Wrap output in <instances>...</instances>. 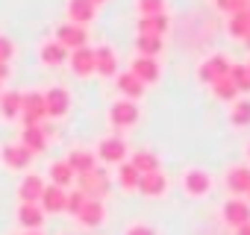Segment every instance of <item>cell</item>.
Segmentation results:
<instances>
[{"mask_svg": "<svg viewBox=\"0 0 250 235\" xmlns=\"http://www.w3.org/2000/svg\"><path fill=\"white\" fill-rule=\"evenodd\" d=\"M77 182H80L77 191H83L88 200H103V197L109 194V176H106L103 168H94V171H88V174H80Z\"/></svg>", "mask_w": 250, "mask_h": 235, "instance_id": "cell-1", "label": "cell"}, {"mask_svg": "<svg viewBox=\"0 0 250 235\" xmlns=\"http://www.w3.org/2000/svg\"><path fill=\"white\" fill-rule=\"evenodd\" d=\"M21 118H24V127H36L47 118V109H44V94L42 91H24V100H21Z\"/></svg>", "mask_w": 250, "mask_h": 235, "instance_id": "cell-2", "label": "cell"}, {"mask_svg": "<svg viewBox=\"0 0 250 235\" xmlns=\"http://www.w3.org/2000/svg\"><path fill=\"white\" fill-rule=\"evenodd\" d=\"M229 65H232V62H229L227 56L215 53V56H209V59H203V62H200L197 77H200V82L212 85V82H218L221 77H227V74H229Z\"/></svg>", "mask_w": 250, "mask_h": 235, "instance_id": "cell-3", "label": "cell"}, {"mask_svg": "<svg viewBox=\"0 0 250 235\" xmlns=\"http://www.w3.org/2000/svg\"><path fill=\"white\" fill-rule=\"evenodd\" d=\"M109 121H112V127H118V130L133 127V124L139 121V106H136V100H118V103H112Z\"/></svg>", "mask_w": 250, "mask_h": 235, "instance_id": "cell-4", "label": "cell"}, {"mask_svg": "<svg viewBox=\"0 0 250 235\" xmlns=\"http://www.w3.org/2000/svg\"><path fill=\"white\" fill-rule=\"evenodd\" d=\"M97 159H103L106 165H121L127 159V141L112 136V138H103L100 147H97Z\"/></svg>", "mask_w": 250, "mask_h": 235, "instance_id": "cell-5", "label": "cell"}, {"mask_svg": "<svg viewBox=\"0 0 250 235\" xmlns=\"http://www.w3.org/2000/svg\"><path fill=\"white\" fill-rule=\"evenodd\" d=\"M183 188H186L188 197H203L212 188V176L206 171H200V168H191V171L183 174Z\"/></svg>", "mask_w": 250, "mask_h": 235, "instance_id": "cell-6", "label": "cell"}, {"mask_svg": "<svg viewBox=\"0 0 250 235\" xmlns=\"http://www.w3.org/2000/svg\"><path fill=\"white\" fill-rule=\"evenodd\" d=\"M56 41H59L65 50H77V47H85L88 33H85V27H77V24H62V27L56 30Z\"/></svg>", "mask_w": 250, "mask_h": 235, "instance_id": "cell-7", "label": "cell"}, {"mask_svg": "<svg viewBox=\"0 0 250 235\" xmlns=\"http://www.w3.org/2000/svg\"><path fill=\"white\" fill-rule=\"evenodd\" d=\"M44 109H47V118H62V115H68V109H71V94L65 91V88H50V91H44Z\"/></svg>", "mask_w": 250, "mask_h": 235, "instance_id": "cell-8", "label": "cell"}, {"mask_svg": "<svg viewBox=\"0 0 250 235\" xmlns=\"http://www.w3.org/2000/svg\"><path fill=\"white\" fill-rule=\"evenodd\" d=\"M136 191H142L145 197H162L168 191V176L162 171H153V174H142L139 176V185Z\"/></svg>", "mask_w": 250, "mask_h": 235, "instance_id": "cell-9", "label": "cell"}, {"mask_svg": "<svg viewBox=\"0 0 250 235\" xmlns=\"http://www.w3.org/2000/svg\"><path fill=\"white\" fill-rule=\"evenodd\" d=\"M221 215H224L227 226H232V229H235V226H241V223H247V220H250V206H247V200L232 197V200H227V203H224Z\"/></svg>", "mask_w": 250, "mask_h": 235, "instance_id": "cell-10", "label": "cell"}, {"mask_svg": "<svg viewBox=\"0 0 250 235\" xmlns=\"http://www.w3.org/2000/svg\"><path fill=\"white\" fill-rule=\"evenodd\" d=\"M94 74H100V77H115L118 74V56H115V50L112 47H97L94 50Z\"/></svg>", "mask_w": 250, "mask_h": 235, "instance_id": "cell-11", "label": "cell"}, {"mask_svg": "<svg viewBox=\"0 0 250 235\" xmlns=\"http://www.w3.org/2000/svg\"><path fill=\"white\" fill-rule=\"evenodd\" d=\"M171 30V18L162 12V15H147V18H139V36H165Z\"/></svg>", "mask_w": 250, "mask_h": 235, "instance_id": "cell-12", "label": "cell"}, {"mask_svg": "<svg viewBox=\"0 0 250 235\" xmlns=\"http://www.w3.org/2000/svg\"><path fill=\"white\" fill-rule=\"evenodd\" d=\"M71 68H74L77 77H88V74H94V50H91L88 44L71 50Z\"/></svg>", "mask_w": 250, "mask_h": 235, "instance_id": "cell-13", "label": "cell"}, {"mask_svg": "<svg viewBox=\"0 0 250 235\" xmlns=\"http://www.w3.org/2000/svg\"><path fill=\"white\" fill-rule=\"evenodd\" d=\"M18 220H21V226H27V232H39V226H44V212L39 203H21Z\"/></svg>", "mask_w": 250, "mask_h": 235, "instance_id": "cell-14", "label": "cell"}, {"mask_svg": "<svg viewBox=\"0 0 250 235\" xmlns=\"http://www.w3.org/2000/svg\"><path fill=\"white\" fill-rule=\"evenodd\" d=\"M130 74L139 77L145 85H147V82H156V79H159V62H156V59H147V56H136Z\"/></svg>", "mask_w": 250, "mask_h": 235, "instance_id": "cell-15", "label": "cell"}, {"mask_svg": "<svg viewBox=\"0 0 250 235\" xmlns=\"http://www.w3.org/2000/svg\"><path fill=\"white\" fill-rule=\"evenodd\" d=\"M65 188H59V185H44V191H42V197H39V203H42V212H65Z\"/></svg>", "mask_w": 250, "mask_h": 235, "instance_id": "cell-16", "label": "cell"}, {"mask_svg": "<svg viewBox=\"0 0 250 235\" xmlns=\"http://www.w3.org/2000/svg\"><path fill=\"white\" fill-rule=\"evenodd\" d=\"M68 18L77 27H85L88 21H94V3L91 0H71L68 3Z\"/></svg>", "mask_w": 250, "mask_h": 235, "instance_id": "cell-17", "label": "cell"}, {"mask_svg": "<svg viewBox=\"0 0 250 235\" xmlns=\"http://www.w3.org/2000/svg\"><path fill=\"white\" fill-rule=\"evenodd\" d=\"M21 141H24V147L36 156V153H42V150L47 147V133H44V127H42V124H36V127H24Z\"/></svg>", "mask_w": 250, "mask_h": 235, "instance_id": "cell-18", "label": "cell"}, {"mask_svg": "<svg viewBox=\"0 0 250 235\" xmlns=\"http://www.w3.org/2000/svg\"><path fill=\"white\" fill-rule=\"evenodd\" d=\"M65 162L71 165V171H74L77 176H80V174H88V171L97 168V156H94L91 150H71Z\"/></svg>", "mask_w": 250, "mask_h": 235, "instance_id": "cell-19", "label": "cell"}, {"mask_svg": "<svg viewBox=\"0 0 250 235\" xmlns=\"http://www.w3.org/2000/svg\"><path fill=\"white\" fill-rule=\"evenodd\" d=\"M0 156H3V162H6L9 168H27V165L33 162V153H30L24 144H9V147L0 150Z\"/></svg>", "mask_w": 250, "mask_h": 235, "instance_id": "cell-20", "label": "cell"}, {"mask_svg": "<svg viewBox=\"0 0 250 235\" xmlns=\"http://www.w3.org/2000/svg\"><path fill=\"white\" fill-rule=\"evenodd\" d=\"M42 191H44V179H42V176H24L21 185H18V197H21V203H39Z\"/></svg>", "mask_w": 250, "mask_h": 235, "instance_id": "cell-21", "label": "cell"}, {"mask_svg": "<svg viewBox=\"0 0 250 235\" xmlns=\"http://www.w3.org/2000/svg\"><path fill=\"white\" fill-rule=\"evenodd\" d=\"M77 217L83 220V226H100V223H103V217H106V209H103V203H100V200H85Z\"/></svg>", "mask_w": 250, "mask_h": 235, "instance_id": "cell-22", "label": "cell"}, {"mask_svg": "<svg viewBox=\"0 0 250 235\" xmlns=\"http://www.w3.org/2000/svg\"><path fill=\"white\" fill-rule=\"evenodd\" d=\"M227 188L232 191V197L247 194V188H250V168H229L227 171Z\"/></svg>", "mask_w": 250, "mask_h": 235, "instance_id": "cell-23", "label": "cell"}, {"mask_svg": "<svg viewBox=\"0 0 250 235\" xmlns=\"http://www.w3.org/2000/svg\"><path fill=\"white\" fill-rule=\"evenodd\" d=\"M118 88H121V94H127V100H139L145 94V82L139 77H133L130 71L118 74Z\"/></svg>", "mask_w": 250, "mask_h": 235, "instance_id": "cell-24", "label": "cell"}, {"mask_svg": "<svg viewBox=\"0 0 250 235\" xmlns=\"http://www.w3.org/2000/svg\"><path fill=\"white\" fill-rule=\"evenodd\" d=\"M21 100H24V91H3L0 94V115L3 118H21Z\"/></svg>", "mask_w": 250, "mask_h": 235, "instance_id": "cell-25", "label": "cell"}, {"mask_svg": "<svg viewBox=\"0 0 250 235\" xmlns=\"http://www.w3.org/2000/svg\"><path fill=\"white\" fill-rule=\"evenodd\" d=\"M227 30H229V36L232 39H247V33H250V12L247 9H241V12H235V15H229V21H227Z\"/></svg>", "mask_w": 250, "mask_h": 235, "instance_id": "cell-26", "label": "cell"}, {"mask_svg": "<svg viewBox=\"0 0 250 235\" xmlns=\"http://www.w3.org/2000/svg\"><path fill=\"white\" fill-rule=\"evenodd\" d=\"M162 47H165V41H162L159 36H139V39H136V50H139V56L156 59V56L162 53Z\"/></svg>", "mask_w": 250, "mask_h": 235, "instance_id": "cell-27", "label": "cell"}, {"mask_svg": "<svg viewBox=\"0 0 250 235\" xmlns=\"http://www.w3.org/2000/svg\"><path fill=\"white\" fill-rule=\"evenodd\" d=\"M130 165H133L139 174H153V171H159V156L150 153V150H139V153H133Z\"/></svg>", "mask_w": 250, "mask_h": 235, "instance_id": "cell-28", "label": "cell"}, {"mask_svg": "<svg viewBox=\"0 0 250 235\" xmlns=\"http://www.w3.org/2000/svg\"><path fill=\"white\" fill-rule=\"evenodd\" d=\"M42 62L44 65H62V62H68V50L59 44V41H47L44 47H42Z\"/></svg>", "mask_w": 250, "mask_h": 235, "instance_id": "cell-29", "label": "cell"}, {"mask_svg": "<svg viewBox=\"0 0 250 235\" xmlns=\"http://www.w3.org/2000/svg\"><path fill=\"white\" fill-rule=\"evenodd\" d=\"M50 179H53V185L65 188V185H71V182L77 179V174L71 171L68 162H53V165H50Z\"/></svg>", "mask_w": 250, "mask_h": 235, "instance_id": "cell-30", "label": "cell"}, {"mask_svg": "<svg viewBox=\"0 0 250 235\" xmlns=\"http://www.w3.org/2000/svg\"><path fill=\"white\" fill-rule=\"evenodd\" d=\"M212 94L218 100H224V103H235L238 100V88L229 82V77H221L218 82H212Z\"/></svg>", "mask_w": 250, "mask_h": 235, "instance_id": "cell-31", "label": "cell"}, {"mask_svg": "<svg viewBox=\"0 0 250 235\" xmlns=\"http://www.w3.org/2000/svg\"><path fill=\"white\" fill-rule=\"evenodd\" d=\"M229 82L238 88V94H247L250 91V74H247V65H229Z\"/></svg>", "mask_w": 250, "mask_h": 235, "instance_id": "cell-32", "label": "cell"}, {"mask_svg": "<svg viewBox=\"0 0 250 235\" xmlns=\"http://www.w3.org/2000/svg\"><path fill=\"white\" fill-rule=\"evenodd\" d=\"M229 121L235 127H250V100H235L232 103V112H229Z\"/></svg>", "mask_w": 250, "mask_h": 235, "instance_id": "cell-33", "label": "cell"}, {"mask_svg": "<svg viewBox=\"0 0 250 235\" xmlns=\"http://www.w3.org/2000/svg\"><path fill=\"white\" fill-rule=\"evenodd\" d=\"M139 176H142V174H139V171H136V168H133L130 162H121V171H118V179H121V185H124V188H127V191H133V188L139 185Z\"/></svg>", "mask_w": 250, "mask_h": 235, "instance_id": "cell-34", "label": "cell"}, {"mask_svg": "<svg viewBox=\"0 0 250 235\" xmlns=\"http://www.w3.org/2000/svg\"><path fill=\"white\" fill-rule=\"evenodd\" d=\"M165 12V0H139V15L147 18V15H162Z\"/></svg>", "mask_w": 250, "mask_h": 235, "instance_id": "cell-35", "label": "cell"}, {"mask_svg": "<svg viewBox=\"0 0 250 235\" xmlns=\"http://www.w3.org/2000/svg\"><path fill=\"white\" fill-rule=\"evenodd\" d=\"M88 197L83 194V191H71L68 197H65V212H71V215H80V209H83V203H85Z\"/></svg>", "mask_w": 250, "mask_h": 235, "instance_id": "cell-36", "label": "cell"}, {"mask_svg": "<svg viewBox=\"0 0 250 235\" xmlns=\"http://www.w3.org/2000/svg\"><path fill=\"white\" fill-rule=\"evenodd\" d=\"M215 3H218V9H221V12H227V15H235V12L247 9V3H250V0H215Z\"/></svg>", "mask_w": 250, "mask_h": 235, "instance_id": "cell-37", "label": "cell"}, {"mask_svg": "<svg viewBox=\"0 0 250 235\" xmlns=\"http://www.w3.org/2000/svg\"><path fill=\"white\" fill-rule=\"evenodd\" d=\"M12 53H15V44H12V39L0 36V65H6V62L12 59Z\"/></svg>", "mask_w": 250, "mask_h": 235, "instance_id": "cell-38", "label": "cell"}, {"mask_svg": "<svg viewBox=\"0 0 250 235\" xmlns=\"http://www.w3.org/2000/svg\"><path fill=\"white\" fill-rule=\"evenodd\" d=\"M127 235H156V229L147 226V223H133V226L127 229Z\"/></svg>", "mask_w": 250, "mask_h": 235, "instance_id": "cell-39", "label": "cell"}, {"mask_svg": "<svg viewBox=\"0 0 250 235\" xmlns=\"http://www.w3.org/2000/svg\"><path fill=\"white\" fill-rule=\"evenodd\" d=\"M235 235H250V220L241 223V226H235Z\"/></svg>", "mask_w": 250, "mask_h": 235, "instance_id": "cell-40", "label": "cell"}, {"mask_svg": "<svg viewBox=\"0 0 250 235\" xmlns=\"http://www.w3.org/2000/svg\"><path fill=\"white\" fill-rule=\"evenodd\" d=\"M9 77V65H0V82H3Z\"/></svg>", "mask_w": 250, "mask_h": 235, "instance_id": "cell-41", "label": "cell"}, {"mask_svg": "<svg viewBox=\"0 0 250 235\" xmlns=\"http://www.w3.org/2000/svg\"><path fill=\"white\" fill-rule=\"evenodd\" d=\"M91 3H94V6H97V3H106V0H91Z\"/></svg>", "mask_w": 250, "mask_h": 235, "instance_id": "cell-42", "label": "cell"}, {"mask_svg": "<svg viewBox=\"0 0 250 235\" xmlns=\"http://www.w3.org/2000/svg\"><path fill=\"white\" fill-rule=\"evenodd\" d=\"M24 235H42V232H24Z\"/></svg>", "mask_w": 250, "mask_h": 235, "instance_id": "cell-43", "label": "cell"}, {"mask_svg": "<svg viewBox=\"0 0 250 235\" xmlns=\"http://www.w3.org/2000/svg\"><path fill=\"white\" fill-rule=\"evenodd\" d=\"M247 206H250V188H247Z\"/></svg>", "mask_w": 250, "mask_h": 235, "instance_id": "cell-44", "label": "cell"}, {"mask_svg": "<svg viewBox=\"0 0 250 235\" xmlns=\"http://www.w3.org/2000/svg\"><path fill=\"white\" fill-rule=\"evenodd\" d=\"M247 156H250V144H247Z\"/></svg>", "mask_w": 250, "mask_h": 235, "instance_id": "cell-45", "label": "cell"}, {"mask_svg": "<svg viewBox=\"0 0 250 235\" xmlns=\"http://www.w3.org/2000/svg\"><path fill=\"white\" fill-rule=\"evenodd\" d=\"M247 74H250V62H247Z\"/></svg>", "mask_w": 250, "mask_h": 235, "instance_id": "cell-46", "label": "cell"}]
</instances>
